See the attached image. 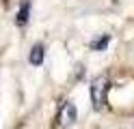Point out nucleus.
Returning <instances> with one entry per match:
<instances>
[{
	"mask_svg": "<svg viewBox=\"0 0 134 129\" xmlns=\"http://www.w3.org/2000/svg\"><path fill=\"white\" fill-rule=\"evenodd\" d=\"M108 88H110V80L108 75H97L91 82V103L95 110H104L108 101Z\"/></svg>",
	"mask_w": 134,
	"mask_h": 129,
	"instance_id": "1",
	"label": "nucleus"
},
{
	"mask_svg": "<svg viewBox=\"0 0 134 129\" xmlns=\"http://www.w3.org/2000/svg\"><path fill=\"white\" fill-rule=\"evenodd\" d=\"M76 123V108H74V103L65 101L61 106V112H58V125L61 127H71Z\"/></svg>",
	"mask_w": 134,
	"mask_h": 129,
	"instance_id": "2",
	"label": "nucleus"
},
{
	"mask_svg": "<svg viewBox=\"0 0 134 129\" xmlns=\"http://www.w3.org/2000/svg\"><path fill=\"white\" fill-rule=\"evenodd\" d=\"M43 63V45H35L30 50V65H41Z\"/></svg>",
	"mask_w": 134,
	"mask_h": 129,
	"instance_id": "3",
	"label": "nucleus"
},
{
	"mask_svg": "<svg viewBox=\"0 0 134 129\" xmlns=\"http://www.w3.org/2000/svg\"><path fill=\"white\" fill-rule=\"evenodd\" d=\"M28 15H30V2H24L20 13H18V26H24L28 24Z\"/></svg>",
	"mask_w": 134,
	"mask_h": 129,
	"instance_id": "4",
	"label": "nucleus"
},
{
	"mask_svg": "<svg viewBox=\"0 0 134 129\" xmlns=\"http://www.w3.org/2000/svg\"><path fill=\"white\" fill-rule=\"evenodd\" d=\"M106 45H108V34H104V37L99 39L97 43H93V47H95V50H104Z\"/></svg>",
	"mask_w": 134,
	"mask_h": 129,
	"instance_id": "5",
	"label": "nucleus"
}]
</instances>
